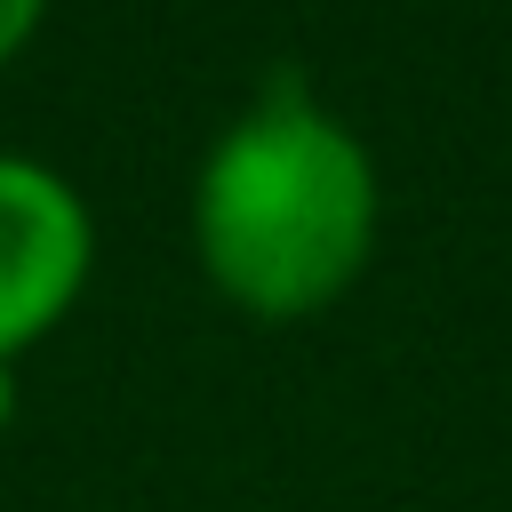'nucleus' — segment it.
<instances>
[{
	"label": "nucleus",
	"instance_id": "3",
	"mask_svg": "<svg viewBox=\"0 0 512 512\" xmlns=\"http://www.w3.org/2000/svg\"><path fill=\"white\" fill-rule=\"evenodd\" d=\"M40 16H48V0H0V72H8V64L32 48Z\"/></svg>",
	"mask_w": 512,
	"mask_h": 512
},
{
	"label": "nucleus",
	"instance_id": "2",
	"mask_svg": "<svg viewBox=\"0 0 512 512\" xmlns=\"http://www.w3.org/2000/svg\"><path fill=\"white\" fill-rule=\"evenodd\" d=\"M96 272V216L80 184L32 152H0V360H24L72 320Z\"/></svg>",
	"mask_w": 512,
	"mask_h": 512
},
{
	"label": "nucleus",
	"instance_id": "4",
	"mask_svg": "<svg viewBox=\"0 0 512 512\" xmlns=\"http://www.w3.org/2000/svg\"><path fill=\"white\" fill-rule=\"evenodd\" d=\"M16 416V360H0V424Z\"/></svg>",
	"mask_w": 512,
	"mask_h": 512
},
{
	"label": "nucleus",
	"instance_id": "1",
	"mask_svg": "<svg viewBox=\"0 0 512 512\" xmlns=\"http://www.w3.org/2000/svg\"><path fill=\"white\" fill-rule=\"evenodd\" d=\"M376 232V160L360 128L304 88V72H272L200 152L192 256L208 288L264 328L328 312L368 272Z\"/></svg>",
	"mask_w": 512,
	"mask_h": 512
}]
</instances>
